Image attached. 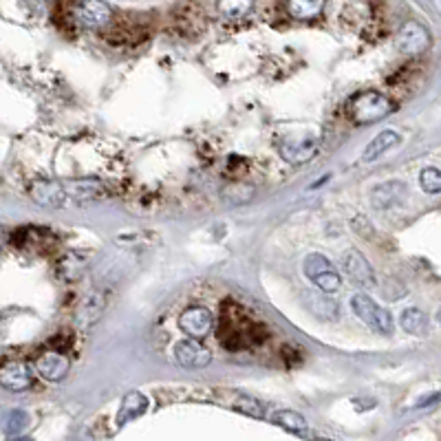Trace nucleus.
<instances>
[{
  "label": "nucleus",
  "mask_w": 441,
  "mask_h": 441,
  "mask_svg": "<svg viewBox=\"0 0 441 441\" xmlns=\"http://www.w3.org/2000/svg\"><path fill=\"white\" fill-rule=\"evenodd\" d=\"M393 111H395V104L379 91H362L353 95L347 104V115L355 124H375Z\"/></svg>",
  "instance_id": "obj_1"
},
{
  "label": "nucleus",
  "mask_w": 441,
  "mask_h": 441,
  "mask_svg": "<svg viewBox=\"0 0 441 441\" xmlns=\"http://www.w3.org/2000/svg\"><path fill=\"white\" fill-rule=\"evenodd\" d=\"M260 327L252 323L243 309L234 307V312H225L221 316V342L228 344V349H247L249 344L258 342Z\"/></svg>",
  "instance_id": "obj_2"
},
{
  "label": "nucleus",
  "mask_w": 441,
  "mask_h": 441,
  "mask_svg": "<svg viewBox=\"0 0 441 441\" xmlns=\"http://www.w3.org/2000/svg\"><path fill=\"white\" fill-rule=\"evenodd\" d=\"M69 16L80 29H104L111 25L113 9L104 0H75L69 9Z\"/></svg>",
  "instance_id": "obj_3"
},
{
  "label": "nucleus",
  "mask_w": 441,
  "mask_h": 441,
  "mask_svg": "<svg viewBox=\"0 0 441 441\" xmlns=\"http://www.w3.org/2000/svg\"><path fill=\"white\" fill-rule=\"evenodd\" d=\"M303 271H305V276L325 294H336L342 287V276H340L338 267L333 265L327 256L318 254V252L309 254L305 258Z\"/></svg>",
  "instance_id": "obj_4"
},
{
  "label": "nucleus",
  "mask_w": 441,
  "mask_h": 441,
  "mask_svg": "<svg viewBox=\"0 0 441 441\" xmlns=\"http://www.w3.org/2000/svg\"><path fill=\"white\" fill-rule=\"evenodd\" d=\"M351 309L364 325L375 329L377 333H384V336H390L393 333V316L386 309L379 307L368 294H355L351 298Z\"/></svg>",
  "instance_id": "obj_5"
},
{
  "label": "nucleus",
  "mask_w": 441,
  "mask_h": 441,
  "mask_svg": "<svg viewBox=\"0 0 441 441\" xmlns=\"http://www.w3.org/2000/svg\"><path fill=\"white\" fill-rule=\"evenodd\" d=\"M397 49L404 55H422L424 51L431 49V31H428L422 22L417 20H408L404 22L397 31Z\"/></svg>",
  "instance_id": "obj_6"
},
{
  "label": "nucleus",
  "mask_w": 441,
  "mask_h": 441,
  "mask_svg": "<svg viewBox=\"0 0 441 441\" xmlns=\"http://www.w3.org/2000/svg\"><path fill=\"white\" fill-rule=\"evenodd\" d=\"M278 152H280V157L291 165L307 163L318 154V137L316 135L287 137L278 144Z\"/></svg>",
  "instance_id": "obj_7"
},
{
  "label": "nucleus",
  "mask_w": 441,
  "mask_h": 441,
  "mask_svg": "<svg viewBox=\"0 0 441 441\" xmlns=\"http://www.w3.org/2000/svg\"><path fill=\"white\" fill-rule=\"evenodd\" d=\"M179 329H181L188 338H206L214 329V316L208 307H188L186 312L179 316Z\"/></svg>",
  "instance_id": "obj_8"
},
{
  "label": "nucleus",
  "mask_w": 441,
  "mask_h": 441,
  "mask_svg": "<svg viewBox=\"0 0 441 441\" xmlns=\"http://www.w3.org/2000/svg\"><path fill=\"white\" fill-rule=\"evenodd\" d=\"M342 269L347 271V276L355 282L360 285V287L368 289L375 285V271L371 267V263L364 258V254L360 252V249H347V252L342 254Z\"/></svg>",
  "instance_id": "obj_9"
},
{
  "label": "nucleus",
  "mask_w": 441,
  "mask_h": 441,
  "mask_svg": "<svg viewBox=\"0 0 441 441\" xmlns=\"http://www.w3.org/2000/svg\"><path fill=\"white\" fill-rule=\"evenodd\" d=\"M174 357L183 368H206L212 362V351L197 338H186L177 342Z\"/></svg>",
  "instance_id": "obj_10"
},
{
  "label": "nucleus",
  "mask_w": 441,
  "mask_h": 441,
  "mask_svg": "<svg viewBox=\"0 0 441 441\" xmlns=\"http://www.w3.org/2000/svg\"><path fill=\"white\" fill-rule=\"evenodd\" d=\"M31 199L42 208H66L71 206V199L64 190V183L57 181H35L31 186Z\"/></svg>",
  "instance_id": "obj_11"
},
{
  "label": "nucleus",
  "mask_w": 441,
  "mask_h": 441,
  "mask_svg": "<svg viewBox=\"0 0 441 441\" xmlns=\"http://www.w3.org/2000/svg\"><path fill=\"white\" fill-rule=\"evenodd\" d=\"M71 368V362L64 353H57V351H44L38 360H35V371L42 379L46 382H62L66 377Z\"/></svg>",
  "instance_id": "obj_12"
},
{
  "label": "nucleus",
  "mask_w": 441,
  "mask_h": 441,
  "mask_svg": "<svg viewBox=\"0 0 441 441\" xmlns=\"http://www.w3.org/2000/svg\"><path fill=\"white\" fill-rule=\"evenodd\" d=\"M303 305L305 309L312 316H316L318 320H323V323H333V320H338V312L340 307L338 303L329 298V294L325 291H303Z\"/></svg>",
  "instance_id": "obj_13"
},
{
  "label": "nucleus",
  "mask_w": 441,
  "mask_h": 441,
  "mask_svg": "<svg viewBox=\"0 0 441 441\" xmlns=\"http://www.w3.org/2000/svg\"><path fill=\"white\" fill-rule=\"evenodd\" d=\"M33 384V373L25 362H7L0 366V386L11 393H22Z\"/></svg>",
  "instance_id": "obj_14"
},
{
  "label": "nucleus",
  "mask_w": 441,
  "mask_h": 441,
  "mask_svg": "<svg viewBox=\"0 0 441 441\" xmlns=\"http://www.w3.org/2000/svg\"><path fill=\"white\" fill-rule=\"evenodd\" d=\"M106 298L102 291H89L75 312V327L78 329H91L104 314Z\"/></svg>",
  "instance_id": "obj_15"
},
{
  "label": "nucleus",
  "mask_w": 441,
  "mask_h": 441,
  "mask_svg": "<svg viewBox=\"0 0 441 441\" xmlns=\"http://www.w3.org/2000/svg\"><path fill=\"white\" fill-rule=\"evenodd\" d=\"M174 27L183 35H197L206 29V16L197 3H183L174 14Z\"/></svg>",
  "instance_id": "obj_16"
},
{
  "label": "nucleus",
  "mask_w": 441,
  "mask_h": 441,
  "mask_svg": "<svg viewBox=\"0 0 441 441\" xmlns=\"http://www.w3.org/2000/svg\"><path fill=\"white\" fill-rule=\"evenodd\" d=\"M146 411H148V397L144 395V393H139V390H130V393H126L124 399H122V404H119L117 417H115L117 428H122V426H126L128 422L137 420V417H141Z\"/></svg>",
  "instance_id": "obj_17"
},
{
  "label": "nucleus",
  "mask_w": 441,
  "mask_h": 441,
  "mask_svg": "<svg viewBox=\"0 0 441 441\" xmlns=\"http://www.w3.org/2000/svg\"><path fill=\"white\" fill-rule=\"evenodd\" d=\"M404 192H406V183L397 181V179H393V181H384L373 188L371 192V206L377 210H384V208H393L397 206Z\"/></svg>",
  "instance_id": "obj_18"
},
{
  "label": "nucleus",
  "mask_w": 441,
  "mask_h": 441,
  "mask_svg": "<svg viewBox=\"0 0 441 441\" xmlns=\"http://www.w3.org/2000/svg\"><path fill=\"white\" fill-rule=\"evenodd\" d=\"M64 190L71 199V204H82V201H91L102 195V183L98 179H73L66 181Z\"/></svg>",
  "instance_id": "obj_19"
},
{
  "label": "nucleus",
  "mask_w": 441,
  "mask_h": 441,
  "mask_svg": "<svg viewBox=\"0 0 441 441\" xmlns=\"http://www.w3.org/2000/svg\"><path fill=\"white\" fill-rule=\"evenodd\" d=\"M399 144V133L397 130H382L379 135H375L371 141H368V146L364 148V154H362V159L366 163H371L375 159L382 157L384 152H388L393 146H397Z\"/></svg>",
  "instance_id": "obj_20"
},
{
  "label": "nucleus",
  "mask_w": 441,
  "mask_h": 441,
  "mask_svg": "<svg viewBox=\"0 0 441 441\" xmlns=\"http://www.w3.org/2000/svg\"><path fill=\"white\" fill-rule=\"evenodd\" d=\"M327 0H287L285 7H287V14L294 20H316L325 11Z\"/></svg>",
  "instance_id": "obj_21"
},
{
  "label": "nucleus",
  "mask_w": 441,
  "mask_h": 441,
  "mask_svg": "<svg viewBox=\"0 0 441 441\" xmlns=\"http://www.w3.org/2000/svg\"><path fill=\"white\" fill-rule=\"evenodd\" d=\"M271 422L280 426L282 431H287V433H294V435H300V437H307L309 433V424L307 420L300 415V413H296V411H289V408H280L271 415Z\"/></svg>",
  "instance_id": "obj_22"
},
{
  "label": "nucleus",
  "mask_w": 441,
  "mask_h": 441,
  "mask_svg": "<svg viewBox=\"0 0 441 441\" xmlns=\"http://www.w3.org/2000/svg\"><path fill=\"white\" fill-rule=\"evenodd\" d=\"M399 325L402 329L406 333H413V336H424L426 329H428V318L424 312H420V309H404L402 316H399Z\"/></svg>",
  "instance_id": "obj_23"
},
{
  "label": "nucleus",
  "mask_w": 441,
  "mask_h": 441,
  "mask_svg": "<svg viewBox=\"0 0 441 441\" xmlns=\"http://www.w3.org/2000/svg\"><path fill=\"white\" fill-rule=\"evenodd\" d=\"M254 195H256V190L249 183H234V186L223 188V192H221L223 201L230 206H245L254 199Z\"/></svg>",
  "instance_id": "obj_24"
},
{
  "label": "nucleus",
  "mask_w": 441,
  "mask_h": 441,
  "mask_svg": "<svg viewBox=\"0 0 441 441\" xmlns=\"http://www.w3.org/2000/svg\"><path fill=\"white\" fill-rule=\"evenodd\" d=\"M256 0H217V7L228 18H243L252 11Z\"/></svg>",
  "instance_id": "obj_25"
},
{
  "label": "nucleus",
  "mask_w": 441,
  "mask_h": 441,
  "mask_svg": "<svg viewBox=\"0 0 441 441\" xmlns=\"http://www.w3.org/2000/svg\"><path fill=\"white\" fill-rule=\"evenodd\" d=\"M420 186L426 195H441V170L424 168L420 172Z\"/></svg>",
  "instance_id": "obj_26"
},
{
  "label": "nucleus",
  "mask_w": 441,
  "mask_h": 441,
  "mask_svg": "<svg viewBox=\"0 0 441 441\" xmlns=\"http://www.w3.org/2000/svg\"><path fill=\"white\" fill-rule=\"evenodd\" d=\"M29 426V415L25 411H11L5 422V433L9 437H18Z\"/></svg>",
  "instance_id": "obj_27"
},
{
  "label": "nucleus",
  "mask_w": 441,
  "mask_h": 441,
  "mask_svg": "<svg viewBox=\"0 0 441 441\" xmlns=\"http://www.w3.org/2000/svg\"><path fill=\"white\" fill-rule=\"evenodd\" d=\"M236 411H241L243 415L247 417H256V420H260V417H265V406L260 404L258 399L254 397H247V395H241L236 402Z\"/></svg>",
  "instance_id": "obj_28"
},
{
  "label": "nucleus",
  "mask_w": 441,
  "mask_h": 441,
  "mask_svg": "<svg viewBox=\"0 0 441 441\" xmlns=\"http://www.w3.org/2000/svg\"><path fill=\"white\" fill-rule=\"evenodd\" d=\"M351 225H353V230H355L357 234H360V236H368V238H371V236H373V228H371V221H368L366 217H355Z\"/></svg>",
  "instance_id": "obj_29"
},
{
  "label": "nucleus",
  "mask_w": 441,
  "mask_h": 441,
  "mask_svg": "<svg viewBox=\"0 0 441 441\" xmlns=\"http://www.w3.org/2000/svg\"><path fill=\"white\" fill-rule=\"evenodd\" d=\"M441 399V395H439V393H433V395H428L424 402H420V404H417V408H422V406H428V404H433V402H439Z\"/></svg>",
  "instance_id": "obj_30"
},
{
  "label": "nucleus",
  "mask_w": 441,
  "mask_h": 441,
  "mask_svg": "<svg viewBox=\"0 0 441 441\" xmlns=\"http://www.w3.org/2000/svg\"><path fill=\"white\" fill-rule=\"evenodd\" d=\"M7 241H9V232L3 228V225H0V249L7 245Z\"/></svg>",
  "instance_id": "obj_31"
},
{
  "label": "nucleus",
  "mask_w": 441,
  "mask_h": 441,
  "mask_svg": "<svg viewBox=\"0 0 441 441\" xmlns=\"http://www.w3.org/2000/svg\"><path fill=\"white\" fill-rule=\"evenodd\" d=\"M29 5H33V7H42L44 5V0H27Z\"/></svg>",
  "instance_id": "obj_32"
},
{
  "label": "nucleus",
  "mask_w": 441,
  "mask_h": 441,
  "mask_svg": "<svg viewBox=\"0 0 441 441\" xmlns=\"http://www.w3.org/2000/svg\"><path fill=\"white\" fill-rule=\"evenodd\" d=\"M14 441H33V439H31V437H20V435H18Z\"/></svg>",
  "instance_id": "obj_33"
},
{
  "label": "nucleus",
  "mask_w": 441,
  "mask_h": 441,
  "mask_svg": "<svg viewBox=\"0 0 441 441\" xmlns=\"http://www.w3.org/2000/svg\"><path fill=\"white\" fill-rule=\"evenodd\" d=\"M314 441H333V439H325V437H316Z\"/></svg>",
  "instance_id": "obj_34"
},
{
  "label": "nucleus",
  "mask_w": 441,
  "mask_h": 441,
  "mask_svg": "<svg viewBox=\"0 0 441 441\" xmlns=\"http://www.w3.org/2000/svg\"><path fill=\"white\" fill-rule=\"evenodd\" d=\"M437 323H439V327H441V309H439V314H437Z\"/></svg>",
  "instance_id": "obj_35"
}]
</instances>
